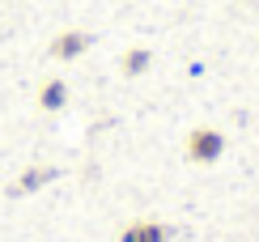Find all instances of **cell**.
<instances>
[{
  "mask_svg": "<svg viewBox=\"0 0 259 242\" xmlns=\"http://www.w3.org/2000/svg\"><path fill=\"white\" fill-rule=\"evenodd\" d=\"M38 106H42V111H64V106H68V85H64L60 76L42 81L38 85Z\"/></svg>",
  "mask_w": 259,
  "mask_h": 242,
  "instance_id": "cell-5",
  "label": "cell"
},
{
  "mask_svg": "<svg viewBox=\"0 0 259 242\" xmlns=\"http://www.w3.org/2000/svg\"><path fill=\"white\" fill-rule=\"evenodd\" d=\"M149 64H153V51L149 47H127L123 51V76H145Z\"/></svg>",
  "mask_w": 259,
  "mask_h": 242,
  "instance_id": "cell-6",
  "label": "cell"
},
{
  "mask_svg": "<svg viewBox=\"0 0 259 242\" xmlns=\"http://www.w3.org/2000/svg\"><path fill=\"white\" fill-rule=\"evenodd\" d=\"M56 166H30V170H21V179L9 187V195H30V191H38V187H47L51 179H56Z\"/></svg>",
  "mask_w": 259,
  "mask_h": 242,
  "instance_id": "cell-4",
  "label": "cell"
},
{
  "mask_svg": "<svg viewBox=\"0 0 259 242\" xmlns=\"http://www.w3.org/2000/svg\"><path fill=\"white\" fill-rule=\"evenodd\" d=\"M170 238H175V229H170L166 221H149V217L145 221H132L119 234V242H170Z\"/></svg>",
  "mask_w": 259,
  "mask_h": 242,
  "instance_id": "cell-2",
  "label": "cell"
},
{
  "mask_svg": "<svg viewBox=\"0 0 259 242\" xmlns=\"http://www.w3.org/2000/svg\"><path fill=\"white\" fill-rule=\"evenodd\" d=\"M183 153H187V162H196V166H212V162L225 153V132L221 128H191L187 140H183Z\"/></svg>",
  "mask_w": 259,
  "mask_h": 242,
  "instance_id": "cell-1",
  "label": "cell"
},
{
  "mask_svg": "<svg viewBox=\"0 0 259 242\" xmlns=\"http://www.w3.org/2000/svg\"><path fill=\"white\" fill-rule=\"evenodd\" d=\"M90 34H85V30H64V34H56V43H51V56L56 60H77V56H85V51H90Z\"/></svg>",
  "mask_w": 259,
  "mask_h": 242,
  "instance_id": "cell-3",
  "label": "cell"
}]
</instances>
